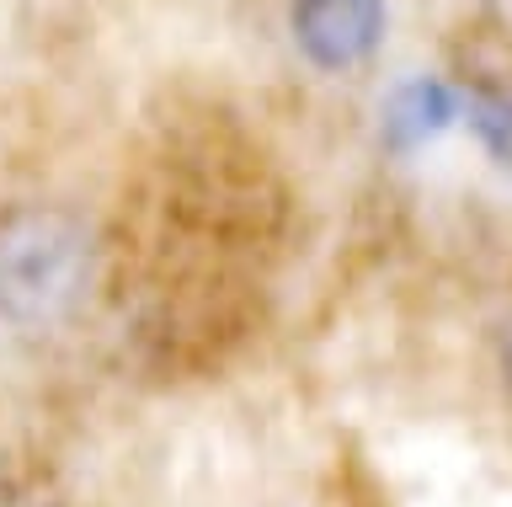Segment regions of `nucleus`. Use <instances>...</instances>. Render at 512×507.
I'll return each mask as SVG.
<instances>
[{
  "label": "nucleus",
  "instance_id": "nucleus-3",
  "mask_svg": "<svg viewBox=\"0 0 512 507\" xmlns=\"http://www.w3.org/2000/svg\"><path fill=\"white\" fill-rule=\"evenodd\" d=\"M448 123H454V91L443 81H427V75L395 86V97L384 102V134H390V145H400V150L438 139Z\"/></svg>",
  "mask_w": 512,
  "mask_h": 507
},
{
  "label": "nucleus",
  "instance_id": "nucleus-4",
  "mask_svg": "<svg viewBox=\"0 0 512 507\" xmlns=\"http://www.w3.org/2000/svg\"><path fill=\"white\" fill-rule=\"evenodd\" d=\"M0 507H48L38 491H0Z\"/></svg>",
  "mask_w": 512,
  "mask_h": 507
},
{
  "label": "nucleus",
  "instance_id": "nucleus-1",
  "mask_svg": "<svg viewBox=\"0 0 512 507\" xmlns=\"http://www.w3.org/2000/svg\"><path fill=\"white\" fill-rule=\"evenodd\" d=\"M91 283V230L64 209H11L0 214V321L43 326L86 294Z\"/></svg>",
  "mask_w": 512,
  "mask_h": 507
},
{
  "label": "nucleus",
  "instance_id": "nucleus-5",
  "mask_svg": "<svg viewBox=\"0 0 512 507\" xmlns=\"http://www.w3.org/2000/svg\"><path fill=\"white\" fill-rule=\"evenodd\" d=\"M507 374H512V331H507Z\"/></svg>",
  "mask_w": 512,
  "mask_h": 507
},
{
  "label": "nucleus",
  "instance_id": "nucleus-2",
  "mask_svg": "<svg viewBox=\"0 0 512 507\" xmlns=\"http://www.w3.org/2000/svg\"><path fill=\"white\" fill-rule=\"evenodd\" d=\"M294 38L320 70H347L384 38V0H294Z\"/></svg>",
  "mask_w": 512,
  "mask_h": 507
}]
</instances>
